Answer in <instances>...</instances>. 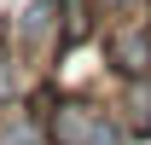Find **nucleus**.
Listing matches in <instances>:
<instances>
[{"instance_id": "nucleus-1", "label": "nucleus", "mask_w": 151, "mask_h": 145, "mask_svg": "<svg viewBox=\"0 0 151 145\" xmlns=\"http://www.w3.org/2000/svg\"><path fill=\"white\" fill-rule=\"evenodd\" d=\"M47 128H52V145H128L116 105H99V99H64L58 110H47Z\"/></svg>"}, {"instance_id": "nucleus-2", "label": "nucleus", "mask_w": 151, "mask_h": 145, "mask_svg": "<svg viewBox=\"0 0 151 145\" xmlns=\"http://www.w3.org/2000/svg\"><path fill=\"white\" fill-rule=\"evenodd\" d=\"M12 47L29 52L35 64L52 58V52H64V0H29L12 18Z\"/></svg>"}, {"instance_id": "nucleus-3", "label": "nucleus", "mask_w": 151, "mask_h": 145, "mask_svg": "<svg viewBox=\"0 0 151 145\" xmlns=\"http://www.w3.org/2000/svg\"><path fill=\"white\" fill-rule=\"evenodd\" d=\"M105 64L122 81L128 75H151V23L145 18H116V29L105 35Z\"/></svg>"}, {"instance_id": "nucleus-4", "label": "nucleus", "mask_w": 151, "mask_h": 145, "mask_svg": "<svg viewBox=\"0 0 151 145\" xmlns=\"http://www.w3.org/2000/svg\"><path fill=\"white\" fill-rule=\"evenodd\" d=\"M116 116L128 128V139H151V75H128V81H122Z\"/></svg>"}, {"instance_id": "nucleus-5", "label": "nucleus", "mask_w": 151, "mask_h": 145, "mask_svg": "<svg viewBox=\"0 0 151 145\" xmlns=\"http://www.w3.org/2000/svg\"><path fill=\"white\" fill-rule=\"evenodd\" d=\"M0 145H52V128H47V116H35V110L6 105V116H0Z\"/></svg>"}, {"instance_id": "nucleus-6", "label": "nucleus", "mask_w": 151, "mask_h": 145, "mask_svg": "<svg viewBox=\"0 0 151 145\" xmlns=\"http://www.w3.org/2000/svg\"><path fill=\"white\" fill-rule=\"evenodd\" d=\"M29 81H35V58L29 52H0V105H18L23 93H29Z\"/></svg>"}, {"instance_id": "nucleus-7", "label": "nucleus", "mask_w": 151, "mask_h": 145, "mask_svg": "<svg viewBox=\"0 0 151 145\" xmlns=\"http://www.w3.org/2000/svg\"><path fill=\"white\" fill-rule=\"evenodd\" d=\"M99 12L93 0H64V47H87V41L99 35Z\"/></svg>"}, {"instance_id": "nucleus-8", "label": "nucleus", "mask_w": 151, "mask_h": 145, "mask_svg": "<svg viewBox=\"0 0 151 145\" xmlns=\"http://www.w3.org/2000/svg\"><path fill=\"white\" fill-rule=\"evenodd\" d=\"M93 6H99V12H105V18H116V12H128L134 0H93Z\"/></svg>"}]
</instances>
